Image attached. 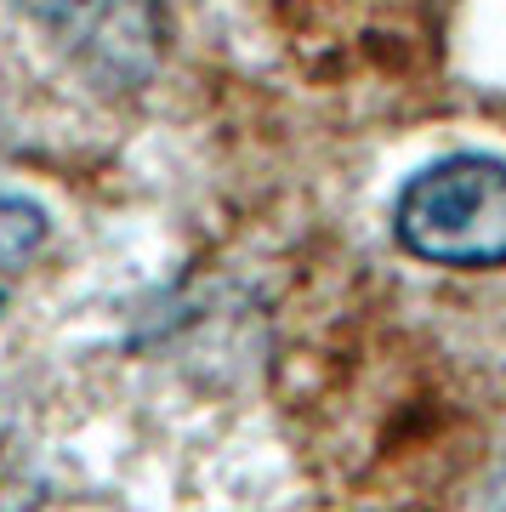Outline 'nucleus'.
I'll use <instances>...</instances> for the list:
<instances>
[{
  "label": "nucleus",
  "instance_id": "obj_1",
  "mask_svg": "<svg viewBox=\"0 0 506 512\" xmlns=\"http://www.w3.org/2000/svg\"><path fill=\"white\" fill-rule=\"evenodd\" d=\"M393 234L433 268H506V160L450 154L416 171L393 205Z\"/></svg>",
  "mask_w": 506,
  "mask_h": 512
},
{
  "label": "nucleus",
  "instance_id": "obj_2",
  "mask_svg": "<svg viewBox=\"0 0 506 512\" xmlns=\"http://www.w3.org/2000/svg\"><path fill=\"white\" fill-rule=\"evenodd\" d=\"M46 29L91 52L103 69L120 63L126 74H148L165 46L160 0H29Z\"/></svg>",
  "mask_w": 506,
  "mask_h": 512
},
{
  "label": "nucleus",
  "instance_id": "obj_3",
  "mask_svg": "<svg viewBox=\"0 0 506 512\" xmlns=\"http://www.w3.org/2000/svg\"><path fill=\"white\" fill-rule=\"evenodd\" d=\"M40 239H46V211L35 200H0V268H12L23 256L40 251Z\"/></svg>",
  "mask_w": 506,
  "mask_h": 512
},
{
  "label": "nucleus",
  "instance_id": "obj_4",
  "mask_svg": "<svg viewBox=\"0 0 506 512\" xmlns=\"http://www.w3.org/2000/svg\"><path fill=\"white\" fill-rule=\"evenodd\" d=\"M29 507V484H23L18 461L6 456V444H0V512H23Z\"/></svg>",
  "mask_w": 506,
  "mask_h": 512
},
{
  "label": "nucleus",
  "instance_id": "obj_5",
  "mask_svg": "<svg viewBox=\"0 0 506 512\" xmlns=\"http://www.w3.org/2000/svg\"><path fill=\"white\" fill-rule=\"evenodd\" d=\"M495 512H506V484H501V490H495Z\"/></svg>",
  "mask_w": 506,
  "mask_h": 512
},
{
  "label": "nucleus",
  "instance_id": "obj_6",
  "mask_svg": "<svg viewBox=\"0 0 506 512\" xmlns=\"http://www.w3.org/2000/svg\"><path fill=\"white\" fill-rule=\"evenodd\" d=\"M0 313H6V291H0Z\"/></svg>",
  "mask_w": 506,
  "mask_h": 512
}]
</instances>
